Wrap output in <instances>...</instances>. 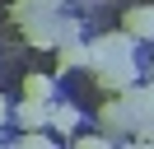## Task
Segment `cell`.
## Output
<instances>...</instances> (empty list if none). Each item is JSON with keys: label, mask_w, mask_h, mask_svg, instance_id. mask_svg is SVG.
<instances>
[{"label": "cell", "mask_w": 154, "mask_h": 149, "mask_svg": "<svg viewBox=\"0 0 154 149\" xmlns=\"http://www.w3.org/2000/svg\"><path fill=\"white\" fill-rule=\"evenodd\" d=\"M94 84L103 93H122V89H131L135 84V56H122V61H103V65H94Z\"/></svg>", "instance_id": "cell-1"}, {"label": "cell", "mask_w": 154, "mask_h": 149, "mask_svg": "<svg viewBox=\"0 0 154 149\" xmlns=\"http://www.w3.org/2000/svg\"><path fill=\"white\" fill-rule=\"evenodd\" d=\"M94 65H98V56H94V42H66V47H56V70L66 74V70H89L94 74Z\"/></svg>", "instance_id": "cell-2"}, {"label": "cell", "mask_w": 154, "mask_h": 149, "mask_svg": "<svg viewBox=\"0 0 154 149\" xmlns=\"http://www.w3.org/2000/svg\"><path fill=\"white\" fill-rule=\"evenodd\" d=\"M135 42H140V37H131L126 28H117V33L94 37V56H98V65L103 61H122V56H135Z\"/></svg>", "instance_id": "cell-3"}, {"label": "cell", "mask_w": 154, "mask_h": 149, "mask_svg": "<svg viewBox=\"0 0 154 149\" xmlns=\"http://www.w3.org/2000/svg\"><path fill=\"white\" fill-rule=\"evenodd\" d=\"M23 37H28V47H38V51H56V47L66 42V33H61V14H47V19H38V23H28Z\"/></svg>", "instance_id": "cell-4"}, {"label": "cell", "mask_w": 154, "mask_h": 149, "mask_svg": "<svg viewBox=\"0 0 154 149\" xmlns=\"http://www.w3.org/2000/svg\"><path fill=\"white\" fill-rule=\"evenodd\" d=\"M122 102H126V112H131V121H154V84H140V79H135L131 89H122Z\"/></svg>", "instance_id": "cell-5"}, {"label": "cell", "mask_w": 154, "mask_h": 149, "mask_svg": "<svg viewBox=\"0 0 154 149\" xmlns=\"http://www.w3.org/2000/svg\"><path fill=\"white\" fill-rule=\"evenodd\" d=\"M131 112H126V102L122 98H112V102H103V107H98V130H103V135H131Z\"/></svg>", "instance_id": "cell-6"}, {"label": "cell", "mask_w": 154, "mask_h": 149, "mask_svg": "<svg viewBox=\"0 0 154 149\" xmlns=\"http://www.w3.org/2000/svg\"><path fill=\"white\" fill-rule=\"evenodd\" d=\"M122 28L140 42H154V5H131L122 9Z\"/></svg>", "instance_id": "cell-7"}, {"label": "cell", "mask_w": 154, "mask_h": 149, "mask_svg": "<svg viewBox=\"0 0 154 149\" xmlns=\"http://www.w3.org/2000/svg\"><path fill=\"white\" fill-rule=\"evenodd\" d=\"M51 107H56V102H38V98H23L19 107H14V121H19L23 130H42V126H51Z\"/></svg>", "instance_id": "cell-8"}, {"label": "cell", "mask_w": 154, "mask_h": 149, "mask_svg": "<svg viewBox=\"0 0 154 149\" xmlns=\"http://www.w3.org/2000/svg\"><path fill=\"white\" fill-rule=\"evenodd\" d=\"M14 23L19 28H28V23H38V19H47V14H61V9H51L47 0H14Z\"/></svg>", "instance_id": "cell-9"}, {"label": "cell", "mask_w": 154, "mask_h": 149, "mask_svg": "<svg viewBox=\"0 0 154 149\" xmlns=\"http://www.w3.org/2000/svg\"><path fill=\"white\" fill-rule=\"evenodd\" d=\"M23 98H38V102H56V79L51 74H23Z\"/></svg>", "instance_id": "cell-10"}, {"label": "cell", "mask_w": 154, "mask_h": 149, "mask_svg": "<svg viewBox=\"0 0 154 149\" xmlns=\"http://www.w3.org/2000/svg\"><path fill=\"white\" fill-rule=\"evenodd\" d=\"M51 130H61V135H75L79 130V107L75 102H56L51 107Z\"/></svg>", "instance_id": "cell-11"}, {"label": "cell", "mask_w": 154, "mask_h": 149, "mask_svg": "<svg viewBox=\"0 0 154 149\" xmlns=\"http://www.w3.org/2000/svg\"><path fill=\"white\" fill-rule=\"evenodd\" d=\"M14 149H56V144H51V135H42V130H23V140Z\"/></svg>", "instance_id": "cell-12"}, {"label": "cell", "mask_w": 154, "mask_h": 149, "mask_svg": "<svg viewBox=\"0 0 154 149\" xmlns=\"http://www.w3.org/2000/svg\"><path fill=\"white\" fill-rule=\"evenodd\" d=\"M75 149H112V140L98 130V135H79V140H75Z\"/></svg>", "instance_id": "cell-13"}, {"label": "cell", "mask_w": 154, "mask_h": 149, "mask_svg": "<svg viewBox=\"0 0 154 149\" xmlns=\"http://www.w3.org/2000/svg\"><path fill=\"white\" fill-rule=\"evenodd\" d=\"M122 149H154V140H126Z\"/></svg>", "instance_id": "cell-14"}, {"label": "cell", "mask_w": 154, "mask_h": 149, "mask_svg": "<svg viewBox=\"0 0 154 149\" xmlns=\"http://www.w3.org/2000/svg\"><path fill=\"white\" fill-rule=\"evenodd\" d=\"M5 121H10V102L0 98V126H5Z\"/></svg>", "instance_id": "cell-15"}, {"label": "cell", "mask_w": 154, "mask_h": 149, "mask_svg": "<svg viewBox=\"0 0 154 149\" xmlns=\"http://www.w3.org/2000/svg\"><path fill=\"white\" fill-rule=\"evenodd\" d=\"M47 5H51V9H61V5H66V0H47Z\"/></svg>", "instance_id": "cell-16"}, {"label": "cell", "mask_w": 154, "mask_h": 149, "mask_svg": "<svg viewBox=\"0 0 154 149\" xmlns=\"http://www.w3.org/2000/svg\"><path fill=\"white\" fill-rule=\"evenodd\" d=\"M149 79H154V65H149Z\"/></svg>", "instance_id": "cell-17"}]
</instances>
